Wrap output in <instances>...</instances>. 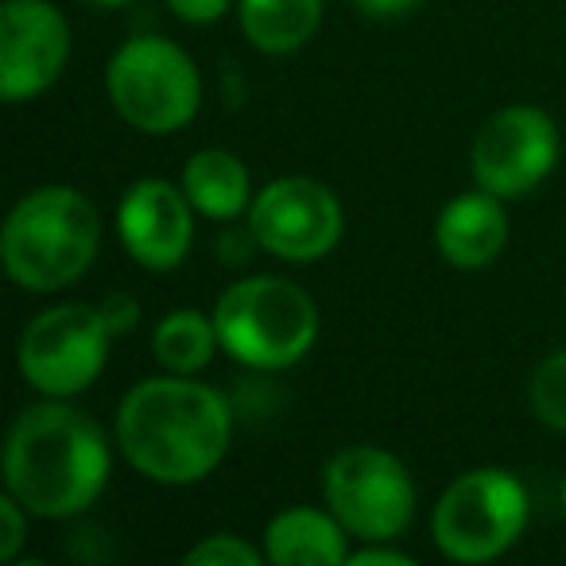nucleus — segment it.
<instances>
[{"label":"nucleus","instance_id":"1","mask_svg":"<svg viewBox=\"0 0 566 566\" xmlns=\"http://www.w3.org/2000/svg\"><path fill=\"white\" fill-rule=\"evenodd\" d=\"M125 462L156 485H195L210 478L233 442V408L218 388L182 373L136 380L113 423Z\"/></svg>","mask_w":566,"mask_h":566},{"label":"nucleus","instance_id":"20","mask_svg":"<svg viewBox=\"0 0 566 566\" xmlns=\"http://www.w3.org/2000/svg\"><path fill=\"white\" fill-rule=\"evenodd\" d=\"M28 516L32 512L4 489V496H0V563H17L20 558L28 543Z\"/></svg>","mask_w":566,"mask_h":566},{"label":"nucleus","instance_id":"3","mask_svg":"<svg viewBox=\"0 0 566 566\" xmlns=\"http://www.w3.org/2000/svg\"><path fill=\"white\" fill-rule=\"evenodd\" d=\"M102 213L66 182H48L20 198L0 229V260L17 287L32 295L63 292L94 268Z\"/></svg>","mask_w":566,"mask_h":566},{"label":"nucleus","instance_id":"9","mask_svg":"<svg viewBox=\"0 0 566 566\" xmlns=\"http://www.w3.org/2000/svg\"><path fill=\"white\" fill-rule=\"evenodd\" d=\"M346 213L326 182L307 175H283L264 190L252 195L249 233L268 256H280L287 264H315L331 256L342 241Z\"/></svg>","mask_w":566,"mask_h":566},{"label":"nucleus","instance_id":"12","mask_svg":"<svg viewBox=\"0 0 566 566\" xmlns=\"http://www.w3.org/2000/svg\"><path fill=\"white\" fill-rule=\"evenodd\" d=\"M195 206L167 179H140L117 202V237L148 272H175L195 244Z\"/></svg>","mask_w":566,"mask_h":566},{"label":"nucleus","instance_id":"6","mask_svg":"<svg viewBox=\"0 0 566 566\" xmlns=\"http://www.w3.org/2000/svg\"><path fill=\"white\" fill-rule=\"evenodd\" d=\"M527 489L516 473L481 465L447 485L431 516V539L450 563H493L527 527Z\"/></svg>","mask_w":566,"mask_h":566},{"label":"nucleus","instance_id":"24","mask_svg":"<svg viewBox=\"0 0 566 566\" xmlns=\"http://www.w3.org/2000/svg\"><path fill=\"white\" fill-rule=\"evenodd\" d=\"M423 0H354V9H361L365 17H403V12H416Z\"/></svg>","mask_w":566,"mask_h":566},{"label":"nucleus","instance_id":"25","mask_svg":"<svg viewBox=\"0 0 566 566\" xmlns=\"http://www.w3.org/2000/svg\"><path fill=\"white\" fill-rule=\"evenodd\" d=\"M78 4H86V9H102V12H109V9H125L128 0H78Z\"/></svg>","mask_w":566,"mask_h":566},{"label":"nucleus","instance_id":"7","mask_svg":"<svg viewBox=\"0 0 566 566\" xmlns=\"http://www.w3.org/2000/svg\"><path fill=\"white\" fill-rule=\"evenodd\" d=\"M113 338L102 303H55L20 331L17 369L40 396L71 400L105 373Z\"/></svg>","mask_w":566,"mask_h":566},{"label":"nucleus","instance_id":"5","mask_svg":"<svg viewBox=\"0 0 566 566\" xmlns=\"http://www.w3.org/2000/svg\"><path fill=\"white\" fill-rule=\"evenodd\" d=\"M105 94L128 128L171 136L198 117L202 74L195 59L164 35H133L105 66Z\"/></svg>","mask_w":566,"mask_h":566},{"label":"nucleus","instance_id":"21","mask_svg":"<svg viewBox=\"0 0 566 566\" xmlns=\"http://www.w3.org/2000/svg\"><path fill=\"white\" fill-rule=\"evenodd\" d=\"M167 9L182 20V24H213L229 9H237V0H164Z\"/></svg>","mask_w":566,"mask_h":566},{"label":"nucleus","instance_id":"23","mask_svg":"<svg viewBox=\"0 0 566 566\" xmlns=\"http://www.w3.org/2000/svg\"><path fill=\"white\" fill-rule=\"evenodd\" d=\"M102 307H105V315H109V323H113V331H117V334L133 331L136 318H140V307H136L133 295H109Z\"/></svg>","mask_w":566,"mask_h":566},{"label":"nucleus","instance_id":"10","mask_svg":"<svg viewBox=\"0 0 566 566\" xmlns=\"http://www.w3.org/2000/svg\"><path fill=\"white\" fill-rule=\"evenodd\" d=\"M558 128L551 113L535 105H509L493 113L473 136L470 164L481 190L504 198H524L555 171L558 164Z\"/></svg>","mask_w":566,"mask_h":566},{"label":"nucleus","instance_id":"11","mask_svg":"<svg viewBox=\"0 0 566 566\" xmlns=\"http://www.w3.org/2000/svg\"><path fill=\"white\" fill-rule=\"evenodd\" d=\"M71 63V24L51 0L0 4V97L12 105L48 94Z\"/></svg>","mask_w":566,"mask_h":566},{"label":"nucleus","instance_id":"16","mask_svg":"<svg viewBox=\"0 0 566 566\" xmlns=\"http://www.w3.org/2000/svg\"><path fill=\"white\" fill-rule=\"evenodd\" d=\"M326 0H237L244 40L264 55H292L315 40Z\"/></svg>","mask_w":566,"mask_h":566},{"label":"nucleus","instance_id":"26","mask_svg":"<svg viewBox=\"0 0 566 566\" xmlns=\"http://www.w3.org/2000/svg\"><path fill=\"white\" fill-rule=\"evenodd\" d=\"M558 504H563V512H566V478H563V485H558Z\"/></svg>","mask_w":566,"mask_h":566},{"label":"nucleus","instance_id":"22","mask_svg":"<svg viewBox=\"0 0 566 566\" xmlns=\"http://www.w3.org/2000/svg\"><path fill=\"white\" fill-rule=\"evenodd\" d=\"M349 566H416V555L385 543H365L361 551H349Z\"/></svg>","mask_w":566,"mask_h":566},{"label":"nucleus","instance_id":"17","mask_svg":"<svg viewBox=\"0 0 566 566\" xmlns=\"http://www.w3.org/2000/svg\"><path fill=\"white\" fill-rule=\"evenodd\" d=\"M218 349L221 338H218V326H213V315H202L195 307L167 311L156 323V331H151V357L167 373H182V377L202 373Z\"/></svg>","mask_w":566,"mask_h":566},{"label":"nucleus","instance_id":"15","mask_svg":"<svg viewBox=\"0 0 566 566\" xmlns=\"http://www.w3.org/2000/svg\"><path fill=\"white\" fill-rule=\"evenodd\" d=\"M179 187L187 190L190 206L210 221H233L252 206V179L241 156L226 148H202L187 159Z\"/></svg>","mask_w":566,"mask_h":566},{"label":"nucleus","instance_id":"13","mask_svg":"<svg viewBox=\"0 0 566 566\" xmlns=\"http://www.w3.org/2000/svg\"><path fill=\"white\" fill-rule=\"evenodd\" d=\"M504 241H509L504 198L489 195L481 187L450 198L442 206L439 221H434V244H439L442 260L462 268V272L489 268L504 252Z\"/></svg>","mask_w":566,"mask_h":566},{"label":"nucleus","instance_id":"2","mask_svg":"<svg viewBox=\"0 0 566 566\" xmlns=\"http://www.w3.org/2000/svg\"><path fill=\"white\" fill-rule=\"evenodd\" d=\"M113 450L105 431L74 403L43 396L24 408L4 442V489L40 520H74L105 493Z\"/></svg>","mask_w":566,"mask_h":566},{"label":"nucleus","instance_id":"14","mask_svg":"<svg viewBox=\"0 0 566 566\" xmlns=\"http://www.w3.org/2000/svg\"><path fill=\"white\" fill-rule=\"evenodd\" d=\"M349 539L331 509H283L264 527V558L272 566H338L349 563Z\"/></svg>","mask_w":566,"mask_h":566},{"label":"nucleus","instance_id":"19","mask_svg":"<svg viewBox=\"0 0 566 566\" xmlns=\"http://www.w3.org/2000/svg\"><path fill=\"white\" fill-rule=\"evenodd\" d=\"M187 566H260L268 563L264 558V547H252L249 539L233 532H218V535H206L198 539L195 547L182 555Z\"/></svg>","mask_w":566,"mask_h":566},{"label":"nucleus","instance_id":"4","mask_svg":"<svg viewBox=\"0 0 566 566\" xmlns=\"http://www.w3.org/2000/svg\"><path fill=\"white\" fill-rule=\"evenodd\" d=\"M210 315L221 349L256 373L292 369L318 342L315 300L283 275H244L229 283Z\"/></svg>","mask_w":566,"mask_h":566},{"label":"nucleus","instance_id":"18","mask_svg":"<svg viewBox=\"0 0 566 566\" xmlns=\"http://www.w3.org/2000/svg\"><path fill=\"white\" fill-rule=\"evenodd\" d=\"M527 403L539 423L566 431V349L539 361V369L527 380Z\"/></svg>","mask_w":566,"mask_h":566},{"label":"nucleus","instance_id":"8","mask_svg":"<svg viewBox=\"0 0 566 566\" xmlns=\"http://www.w3.org/2000/svg\"><path fill=\"white\" fill-rule=\"evenodd\" d=\"M326 509L354 539L392 543L416 516V481L408 465L385 447H342L323 470Z\"/></svg>","mask_w":566,"mask_h":566}]
</instances>
